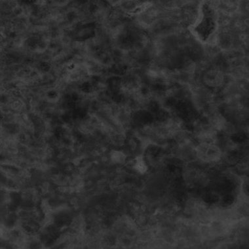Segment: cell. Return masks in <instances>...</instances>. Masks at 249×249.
<instances>
[{
    "instance_id": "obj_2",
    "label": "cell",
    "mask_w": 249,
    "mask_h": 249,
    "mask_svg": "<svg viewBox=\"0 0 249 249\" xmlns=\"http://www.w3.org/2000/svg\"><path fill=\"white\" fill-rule=\"evenodd\" d=\"M112 160L116 163H123L125 160V156L120 152H114L112 155Z\"/></svg>"
},
{
    "instance_id": "obj_1",
    "label": "cell",
    "mask_w": 249,
    "mask_h": 249,
    "mask_svg": "<svg viewBox=\"0 0 249 249\" xmlns=\"http://www.w3.org/2000/svg\"><path fill=\"white\" fill-rule=\"evenodd\" d=\"M135 168L138 172H140L141 173L146 172L148 169L146 164L145 163L144 160H143L141 157L139 158V159H138L137 162H136Z\"/></svg>"
}]
</instances>
